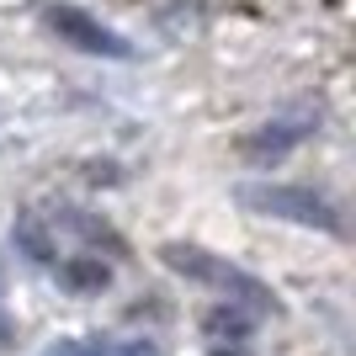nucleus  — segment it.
<instances>
[{
	"instance_id": "obj_1",
	"label": "nucleus",
	"mask_w": 356,
	"mask_h": 356,
	"mask_svg": "<svg viewBox=\"0 0 356 356\" xmlns=\"http://www.w3.org/2000/svg\"><path fill=\"white\" fill-rule=\"evenodd\" d=\"M160 255H165V266H170V271H181V277H192V282H202V287L229 293V303H239V309H255V314L277 309L271 287L261 282V277H250V271L229 266L223 255H208V250H197V245H165Z\"/></svg>"
},
{
	"instance_id": "obj_2",
	"label": "nucleus",
	"mask_w": 356,
	"mask_h": 356,
	"mask_svg": "<svg viewBox=\"0 0 356 356\" xmlns=\"http://www.w3.org/2000/svg\"><path fill=\"white\" fill-rule=\"evenodd\" d=\"M239 202L250 213H266V218H287V223H303V229L341 234L335 202H325V197L309 192V186H239Z\"/></svg>"
},
{
	"instance_id": "obj_3",
	"label": "nucleus",
	"mask_w": 356,
	"mask_h": 356,
	"mask_svg": "<svg viewBox=\"0 0 356 356\" xmlns=\"http://www.w3.org/2000/svg\"><path fill=\"white\" fill-rule=\"evenodd\" d=\"M48 27L59 32L64 43H74V48H86V54H106V59H128L134 48L122 43L112 27H102L96 16H86V11H74V6H48Z\"/></svg>"
},
{
	"instance_id": "obj_4",
	"label": "nucleus",
	"mask_w": 356,
	"mask_h": 356,
	"mask_svg": "<svg viewBox=\"0 0 356 356\" xmlns=\"http://www.w3.org/2000/svg\"><path fill=\"white\" fill-rule=\"evenodd\" d=\"M309 134H314V118L309 112H293V118H277V122H266V128H255V134L245 138V154H250V160H277V154H287L293 144H303Z\"/></svg>"
},
{
	"instance_id": "obj_5",
	"label": "nucleus",
	"mask_w": 356,
	"mask_h": 356,
	"mask_svg": "<svg viewBox=\"0 0 356 356\" xmlns=\"http://www.w3.org/2000/svg\"><path fill=\"white\" fill-rule=\"evenodd\" d=\"M202 330H208V341H245L250 335V319L239 314V303H229V309H213L208 319H202Z\"/></svg>"
},
{
	"instance_id": "obj_6",
	"label": "nucleus",
	"mask_w": 356,
	"mask_h": 356,
	"mask_svg": "<svg viewBox=\"0 0 356 356\" xmlns=\"http://www.w3.org/2000/svg\"><path fill=\"white\" fill-rule=\"evenodd\" d=\"M59 277H64L70 287H102V282H106V266H102V261H64Z\"/></svg>"
},
{
	"instance_id": "obj_7",
	"label": "nucleus",
	"mask_w": 356,
	"mask_h": 356,
	"mask_svg": "<svg viewBox=\"0 0 356 356\" xmlns=\"http://www.w3.org/2000/svg\"><path fill=\"white\" fill-rule=\"evenodd\" d=\"M16 239L32 250V261H54V245H48V234L38 229V218H22V223H16Z\"/></svg>"
},
{
	"instance_id": "obj_8",
	"label": "nucleus",
	"mask_w": 356,
	"mask_h": 356,
	"mask_svg": "<svg viewBox=\"0 0 356 356\" xmlns=\"http://www.w3.org/2000/svg\"><path fill=\"white\" fill-rule=\"evenodd\" d=\"M48 356H112V351H102V346H90V341H59Z\"/></svg>"
},
{
	"instance_id": "obj_9",
	"label": "nucleus",
	"mask_w": 356,
	"mask_h": 356,
	"mask_svg": "<svg viewBox=\"0 0 356 356\" xmlns=\"http://www.w3.org/2000/svg\"><path fill=\"white\" fill-rule=\"evenodd\" d=\"M6 335H11V325H6V319H0V341H6Z\"/></svg>"
}]
</instances>
